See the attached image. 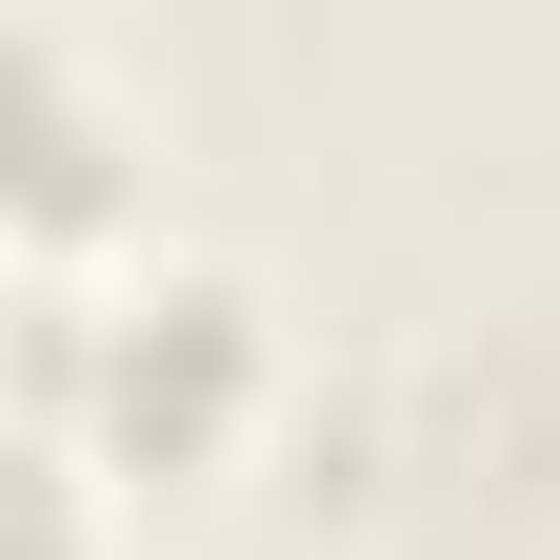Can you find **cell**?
<instances>
[{
	"label": "cell",
	"instance_id": "1",
	"mask_svg": "<svg viewBox=\"0 0 560 560\" xmlns=\"http://www.w3.org/2000/svg\"><path fill=\"white\" fill-rule=\"evenodd\" d=\"M40 400L101 420L120 480H180V460H221L241 400H260V301L221 260H161V280H120L101 320H40Z\"/></svg>",
	"mask_w": 560,
	"mask_h": 560
},
{
	"label": "cell",
	"instance_id": "2",
	"mask_svg": "<svg viewBox=\"0 0 560 560\" xmlns=\"http://www.w3.org/2000/svg\"><path fill=\"white\" fill-rule=\"evenodd\" d=\"M0 120H21V241H81V221H101V180H120V140H101L81 60H60L40 21H0Z\"/></svg>",
	"mask_w": 560,
	"mask_h": 560
}]
</instances>
